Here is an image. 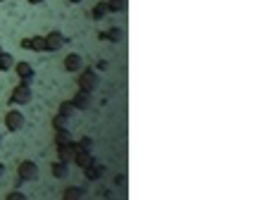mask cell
Listing matches in <instances>:
<instances>
[{
	"label": "cell",
	"instance_id": "6",
	"mask_svg": "<svg viewBox=\"0 0 267 200\" xmlns=\"http://www.w3.org/2000/svg\"><path fill=\"white\" fill-rule=\"evenodd\" d=\"M76 146H79V143H76ZM93 160H96V157L89 153V148H81V146H79V148H76V155H74V160H72V162L76 164L79 169H86V167H89Z\"/></svg>",
	"mask_w": 267,
	"mask_h": 200
},
{
	"label": "cell",
	"instance_id": "22",
	"mask_svg": "<svg viewBox=\"0 0 267 200\" xmlns=\"http://www.w3.org/2000/svg\"><path fill=\"white\" fill-rule=\"evenodd\" d=\"M26 2H29V5H41L43 0H26Z\"/></svg>",
	"mask_w": 267,
	"mask_h": 200
},
{
	"label": "cell",
	"instance_id": "7",
	"mask_svg": "<svg viewBox=\"0 0 267 200\" xmlns=\"http://www.w3.org/2000/svg\"><path fill=\"white\" fill-rule=\"evenodd\" d=\"M76 143L70 141V143H62V146H57V160H62V162L70 164L74 160V155H76Z\"/></svg>",
	"mask_w": 267,
	"mask_h": 200
},
{
	"label": "cell",
	"instance_id": "13",
	"mask_svg": "<svg viewBox=\"0 0 267 200\" xmlns=\"http://www.w3.org/2000/svg\"><path fill=\"white\" fill-rule=\"evenodd\" d=\"M12 67H15V57L2 50V53H0V72H10Z\"/></svg>",
	"mask_w": 267,
	"mask_h": 200
},
{
	"label": "cell",
	"instance_id": "4",
	"mask_svg": "<svg viewBox=\"0 0 267 200\" xmlns=\"http://www.w3.org/2000/svg\"><path fill=\"white\" fill-rule=\"evenodd\" d=\"M5 127H7V131H19L24 127V114L19 110H7L5 112Z\"/></svg>",
	"mask_w": 267,
	"mask_h": 200
},
{
	"label": "cell",
	"instance_id": "5",
	"mask_svg": "<svg viewBox=\"0 0 267 200\" xmlns=\"http://www.w3.org/2000/svg\"><path fill=\"white\" fill-rule=\"evenodd\" d=\"M46 38V53H57L62 45H65V36L60 34V31H50Z\"/></svg>",
	"mask_w": 267,
	"mask_h": 200
},
{
	"label": "cell",
	"instance_id": "8",
	"mask_svg": "<svg viewBox=\"0 0 267 200\" xmlns=\"http://www.w3.org/2000/svg\"><path fill=\"white\" fill-rule=\"evenodd\" d=\"M22 48L24 50H34V53H46V38L43 36H31L22 41Z\"/></svg>",
	"mask_w": 267,
	"mask_h": 200
},
{
	"label": "cell",
	"instance_id": "2",
	"mask_svg": "<svg viewBox=\"0 0 267 200\" xmlns=\"http://www.w3.org/2000/svg\"><path fill=\"white\" fill-rule=\"evenodd\" d=\"M76 84H79V91L93 93V91H96V86H98V76H96L93 69H81L79 79H76Z\"/></svg>",
	"mask_w": 267,
	"mask_h": 200
},
{
	"label": "cell",
	"instance_id": "21",
	"mask_svg": "<svg viewBox=\"0 0 267 200\" xmlns=\"http://www.w3.org/2000/svg\"><path fill=\"white\" fill-rule=\"evenodd\" d=\"M5 198L7 200H26V196H24V193H17V191H12V193H7Z\"/></svg>",
	"mask_w": 267,
	"mask_h": 200
},
{
	"label": "cell",
	"instance_id": "9",
	"mask_svg": "<svg viewBox=\"0 0 267 200\" xmlns=\"http://www.w3.org/2000/svg\"><path fill=\"white\" fill-rule=\"evenodd\" d=\"M65 69L72 72V74L81 72V69H84V57H81V55H76V53H70L67 57H65Z\"/></svg>",
	"mask_w": 267,
	"mask_h": 200
},
{
	"label": "cell",
	"instance_id": "23",
	"mask_svg": "<svg viewBox=\"0 0 267 200\" xmlns=\"http://www.w3.org/2000/svg\"><path fill=\"white\" fill-rule=\"evenodd\" d=\"M70 2H79V0H70Z\"/></svg>",
	"mask_w": 267,
	"mask_h": 200
},
{
	"label": "cell",
	"instance_id": "12",
	"mask_svg": "<svg viewBox=\"0 0 267 200\" xmlns=\"http://www.w3.org/2000/svg\"><path fill=\"white\" fill-rule=\"evenodd\" d=\"M84 174H86V179L96 181V179H100V177H103V167H100V164H96V160H93V162L84 169Z\"/></svg>",
	"mask_w": 267,
	"mask_h": 200
},
{
	"label": "cell",
	"instance_id": "18",
	"mask_svg": "<svg viewBox=\"0 0 267 200\" xmlns=\"http://www.w3.org/2000/svg\"><path fill=\"white\" fill-rule=\"evenodd\" d=\"M110 12V7H107V2H98L96 7H93V19H103Z\"/></svg>",
	"mask_w": 267,
	"mask_h": 200
},
{
	"label": "cell",
	"instance_id": "1",
	"mask_svg": "<svg viewBox=\"0 0 267 200\" xmlns=\"http://www.w3.org/2000/svg\"><path fill=\"white\" fill-rule=\"evenodd\" d=\"M31 86L26 84V81H19L17 86L12 89V95H10V103L12 105H26V103H31Z\"/></svg>",
	"mask_w": 267,
	"mask_h": 200
},
{
	"label": "cell",
	"instance_id": "19",
	"mask_svg": "<svg viewBox=\"0 0 267 200\" xmlns=\"http://www.w3.org/2000/svg\"><path fill=\"white\" fill-rule=\"evenodd\" d=\"M110 12H124L126 10V0H107Z\"/></svg>",
	"mask_w": 267,
	"mask_h": 200
},
{
	"label": "cell",
	"instance_id": "14",
	"mask_svg": "<svg viewBox=\"0 0 267 200\" xmlns=\"http://www.w3.org/2000/svg\"><path fill=\"white\" fill-rule=\"evenodd\" d=\"M86 191L84 188H76V186H70L65 193H62V200H76V198H84Z\"/></svg>",
	"mask_w": 267,
	"mask_h": 200
},
{
	"label": "cell",
	"instance_id": "16",
	"mask_svg": "<svg viewBox=\"0 0 267 200\" xmlns=\"http://www.w3.org/2000/svg\"><path fill=\"white\" fill-rule=\"evenodd\" d=\"M50 172H53V177H57V179H65V177H67V162H62V160L53 162Z\"/></svg>",
	"mask_w": 267,
	"mask_h": 200
},
{
	"label": "cell",
	"instance_id": "24",
	"mask_svg": "<svg viewBox=\"0 0 267 200\" xmlns=\"http://www.w3.org/2000/svg\"><path fill=\"white\" fill-rule=\"evenodd\" d=\"M0 143H2V136H0Z\"/></svg>",
	"mask_w": 267,
	"mask_h": 200
},
{
	"label": "cell",
	"instance_id": "11",
	"mask_svg": "<svg viewBox=\"0 0 267 200\" xmlns=\"http://www.w3.org/2000/svg\"><path fill=\"white\" fill-rule=\"evenodd\" d=\"M72 103H74V108L76 110H86L91 105V93L89 91H79L74 98H72Z\"/></svg>",
	"mask_w": 267,
	"mask_h": 200
},
{
	"label": "cell",
	"instance_id": "25",
	"mask_svg": "<svg viewBox=\"0 0 267 200\" xmlns=\"http://www.w3.org/2000/svg\"><path fill=\"white\" fill-rule=\"evenodd\" d=\"M0 53H2V48H0Z\"/></svg>",
	"mask_w": 267,
	"mask_h": 200
},
{
	"label": "cell",
	"instance_id": "15",
	"mask_svg": "<svg viewBox=\"0 0 267 200\" xmlns=\"http://www.w3.org/2000/svg\"><path fill=\"white\" fill-rule=\"evenodd\" d=\"M70 141H72V136H70V131H67V127L55 129V146H62V143H70Z\"/></svg>",
	"mask_w": 267,
	"mask_h": 200
},
{
	"label": "cell",
	"instance_id": "17",
	"mask_svg": "<svg viewBox=\"0 0 267 200\" xmlns=\"http://www.w3.org/2000/svg\"><path fill=\"white\" fill-rule=\"evenodd\" d=\"M74 112H76V108H74V103H72V100H65V103L60 105V112H57V114H62V117H67V119H70V117L74 114Z\"/></svg>",
	"mask_w": 267,
	"mask_h": 200
},
{
	"label": "cell",
	"instance_id": "20",
	"mask_svg": "<svg viewBox=\"0 0 267 200\" xmlns=\"http://www.w3.org/2000/svg\"><path fill=\"white\" fill-rule=\"evenodd\" d=\"M65 122H67V117H62V114H55L53 117V127L55 129H62L65 127Z\"/></svg>",
	"mask_w": 267,
	"mask_h": 200
},
{
	"label": "cell",
	"instance_id": "26",
	"mask_svg": "<svg viewBox=\"0 0 267 200\" xmlns=\"http://www.w3.org/2000/svg\"><path fill=\"white\" fill-rule=\"evenodd\" d=\"M0 2H5V0H0Z\"/></svg>",
	"mask_w": 267,
	"mask_h": 200
},
{
	"label": "cell",
	"instance_id": "10",
	"mask_svg": "<svg viewBox=\"0 0 267 200\" xmlns=\"http://www.w3.org/2000/svg\"><path fill=\"white\" fill-rule=\"evenodd\" d=\"M15 72H17V76H19V81H31L34 79V67L29 65V62H15V67H12Z\"/></svg>",
	"mask_w": 267,
	"mask_h": 200
},
{
	"label": "cell",
	"instance_id": "3",
	"mask_svg": "<svg viewBox=\"0 0 267 200\" xmlns=\"http://www.w3.org/2000/svg\"><path fill=\"white\" fill-rule=\"evenodd\" d=\"M17 177H19V181H31V179H36V177H38V167H36V162H31V160L19 162Z\"/></svg>",
	"mask_w": 267,
	"mask_h": 200
}]
</instances>
